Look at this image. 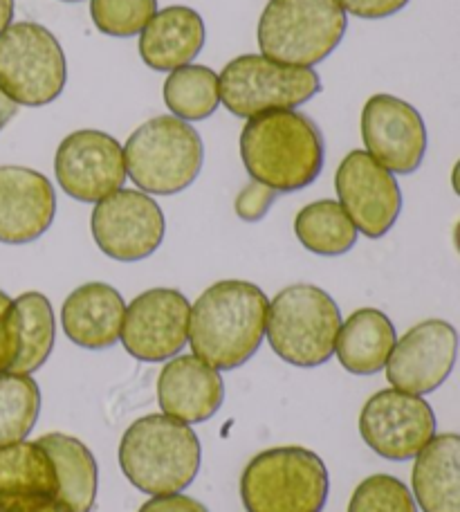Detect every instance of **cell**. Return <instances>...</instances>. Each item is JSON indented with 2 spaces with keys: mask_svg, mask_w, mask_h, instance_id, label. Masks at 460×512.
I'll list each match as a JSON object with an SVG mask.
<instances>
[{
  "mask_svg": "<svg viewBox=\"0 0 460 512\" xmlns=\"http://www.w3.org/2000/svg\"><path fill=\"white\" fill-rule=\"evenodd\" d=\"M324 137L299 111H272L247 120L241 133V158L252 180L294 194L310 187L324 169Z\"/></svg>",
  "mask_w": 460,
  "mask_h": 512,
  "instance_id": "cell-2",
  "label": "cell"
},
{
  "mask_svg": "<svg viewBox=\"0 0 460 512\" xmlns=\"http://www.w3.org/2000/svg\"><path fill=\"white\" fill-rule=\"evenodd\" d=\"M54 176L70 198L97 205L124 189L128 176L122 144L95 128L70 133L54 155Z\"/></svg>",
  "mask_w": 460,
  "mask_h": 512,
  "instance_id": "cell-12",
  "label": "cell"
},
{
  "mask_svg": "<svg viewBox=\"0 0 460 512\" xmlns=\"http://www.w3.org/2000/svg\"><path fill=\"white\" fill-rule=\"evenodd\" d=\"M344 12L353 14L364 21H380L402 12L409 5V0H339Z\"/></svg>",
  "mask_w": 460,
  "mask_h": 512,
  "instance_id": "cell-33",
  "label": "cell"
},
{
  "mask_svg": "<svg viewBox=\"0 0 460 512\" xmlns=\"http://www.w3.org/2000/svg\"><path fill=\"white\" fill-rule=\"evenodd\" d=\"M220 102L243 120L272 111H294L321 90L312 68H294L270 61L263 54H243L229 61L218 75Z\"/></svg>",
  "mask_w": 460,
  "mask_h": 512,
  "instance_id": "cell-9",
  "label": "cell"
},
{
  "mask_svg": "<svg viewBox=\"0 0 460 512\" xmlns=\"http://www.w3.org/2000/svg\"><path fill=\"white\" fill-rule=\"evenodd\" d=\"M16 113H18V104L12 102V99H9L3 90H0V131H3V128L9 124V120H12Z\"/></svg>",
  "mask_w": 460,
  "mask_h": 512,
  "instance_id": "cell-36",
  "label": "cell"
},
{
  "mask_svg": "<svg viewBox=\"0 0 460 512\" xmlns=\"http://www.w3.org/2000/svg\"><path fill=\"white\" fill-rule=\"evenodd\" d=\"M207 30L196 9L171 5L158 9L140 34L142 61L155 72H173L189 66L205 48Z\"/></svg>",
  "mask_w": 460,
  "mask_h": 512,
  "instance_id": "cell-20",
  "label": "cell"
},
{
  "mask_svg": "<svg viewBox=\"0 0 460 512\" xmlns=\"http://www.w3.org/2000/svg\"><path fill=\"white\" fill-rule=\"evenodd\" d=\"M200 459V441L191 425L164 414L135 420L119 441V468L144 495L187 490L198 477Z\"/></svg>",
  "mask_w": 460,
  "mask_h": 512,
  "instance_id": "cell-3",
  "label": "cell"
},
{
  "mask_svg": "<svg viewBox=\"0 0 460 512\" xmlns=\"http://www.w3.org/2000/svg\"><path fill=\"white\" fill-rule=\"evenodd\" d=\"M366 153L391 173L418 171L427 153V126L409 102L393 95H373L362 108Z\"/></svg>",
  "mask_w": 460,
  "mask_h": 512,
  "instance_id": "cell-16",
  "label": "cell"
},
{
  "mask_svg": "<svg viewBox=\"0 0 460 512\" xmlns=\"http://www.w3.org/2000/svg\"><path fill=\"white\" fill-rule=\"evenodd\" d=\"M241 499L247 512H321L328 470L306 447H272L247 463Z\"/></svg>",
  "mask_w": 460,
  "mask_h": 512,
  "instance_id": "cell-7",
  "label": "cell"
},
{
  "mask_svg": "<svg viewBox=\"0 0 460 512\" xmlns=\"http://www.w3.org/2000/svg\"><path fill=\"white\" fill-rule=\"evenodd\" d=\"M16 315L14 299L0 290V373H9L16 362Z\"/></svg>",
  "mask_w": 460,
  "mask_h": 512,
  "instance_id": "cell-32",
  "label": "cell"
},
{
  "mask_svg": "<svg viewBox=\"0 0 460 512\" xmlns=\"http://www.w3.org/2000/svg\"><path fill=\"white\" fill-rule=\"evenodd\" d=\"M41 414V389L32 376L0 373V447L25 441Z\"/></svg>",
  "mask_w": 460,
  "mask_h": 512,
  "instance_id": "cell-28",
  "label": "cell"
},
{
  "mask_svg": "<svg viewBox=\"0 0 460 512\" xmlns=\"http://www.w3.org/2000/svg\"><path fill=\"white\" fill-rule=\"evenodd\" d=\"M61 3H81V0H61Z\"/></svg>",
  "mask_w": 460,
  "mask_h": 512,
  "instance_id": "cell-40",
  "label": "cell"
},
{
  "mask_svg": "<svg viewBox=\"0 0 460 512\" xmlns=\"http://www.w3.org/2000/svg\"><path fill=\"white\" fill-rule=\"evenodd\" d=\"M460 337L445 319H425L411 326L395 342L391 358L386 362V380L393 389L427 396L434 393L452 376L458 360Z\"/></svg>",
  "mask_w": 460,
  "mask_h": 512,
  "instance_id": "cell-15",
  "label": "cell"
},
{
  "mask_svg": "<svg viewBox=\"0 0 460 512\" xmlns=\"http://www.w3.org/2000/svg\"><path fill=\"white\" fill-rule=\"evenodd\" d=\"M337 203L351 218L357 232L382 239L402 212V191L395 173L382 167L366 151H351L335 173Z\"/></svg>",
  "mask_w": 460,
  "mask_h": 512,
  "instance_id": "cell-13",
  "label": "cell"
},
{
  "mask_svg": "<svg viewBox=\"0 0 460 512\" xmlns=\"http://www.w3.org/2000/svg\"><path fill=\"white\" fill-rule=\"evenodd\" d=\"M454 241H456V248H458V254H460V223L456 225V232H454Z\"/></svg>",
  "mask_w": 460,
  "mask_h": 512,
  "instance_id": "cell-39",
  "label": "cell"
},
{
  "mask_svg": "<svg viewBox=\"0 0 460 512\" xmlns=\"http://www.w3.org/2000/svg\"><path fill=\"white\" fill-rule=\"evenodd\" d=\"M189 315L191 304L180 290L151 288L126 306L119 340L140 362L171 360L189 342Z\"/></svg>",
  "mask_w": 460,
  "mask_h": 512,
  "instance_id": "cell-14",
  "label": "cell"
},
{
  "mask_svg": "<svg viewBox=\"0 0 460 512\" xmlns=\"http://www.w3.org/2000/svg\"><path fill=\"white\" fill-rule=\"evenodd\" d=\"M137 512H209V508L198 499L176 492V495L151 497Z\"/></svg>",
  "mask_w": 460,
  "mask_h": 512,
  "instance_id": "cell-35",
  "label": "cell"
},
{
  "mask_svg": "<svg viewBox=\"0 0 460 512\" xmlns=\"http://www.w3.org/2000/svg\"><path fill=\"white\" fill-rule=\"evenodd\" d=\"M126 176L144 194L176 196L189 189L205 162L196 128L173 115L144 122L124 146Z\"/></svg>",
  "mask_w": 460,
  "mask_h": 512,
  "instance_id": "cell-6",
  "label": "cell"
},
{
  "mask_svg": "<svg viewBox=\"0 0 460 512\" xmlns=\"http://www.w3.org/2000/svg\"><path fill=\"white\" fill-rule=\"evenodd\" d=\"M92 239L113 261H144L164 241V214L155 200L137 189H119L99 200L90 218Z\"/></svg>",
  "mask_w": 460,
  "mask_h": 512,
  "instance_id": "cell-10",
  "label": "cell"
},
{
  "mask_svg": "<svg viewBox=\"0 0 460 512\" xmlns=\"http://www.w3.org/2000/svg\"><path fill=\"white\" fill-rule=\"evenodd\" d=\"M411 488L422 512H460V434H436L422 447Z\"/></svg>",
  "mask_w": 460,
  "mask_h": 512,
  "instance_id": "cell-21",
  "label": "cell"
},
{
  "mask_svg": "<svg viewBox=\"0 0 460 512\" xmlns=\"http://www.w3.org/2000/svg\"><path fill=\"white\" fill-rule=\"evenodd\" d=\"M395 342H398L395 326L382 310L360 308L342 322L335 353L348 373L375 376L389 362Z\"/></svg>",
  "mask_w": 460,
  "mask_h": 512,
  "instance_id": "cell-22",
  "label": "cell"
},
{
  "mask_svg": "<svg viewBox=\"0 0 460 512\" xmlns=\"http://www.w3.org/2000/svg\"><path fill=\"white\" fill-rule=\"evenodd\" d=\"M348 512H418V504L398 477L373 474L355 488Z\"/></svg>",
  "mask_w": 460,
  "mask_h": 512,
  "instance_id": "cell-30",
  "label": "cell"
},
{
  "mask_svg": "<svg viewBox=\"0 0 460 512\" xmlns=\"http://www.w3.org/2000/svg\"><path fill=\"white\" fill-rule=\"evenodd\" d=\"M57 194L43 173L0 167V243L27 245L50 230Z\"/></svg>",
  "mask_w": 460,
  "mask_h": 512,
  "instance_id": "cell-17",
  "label": "cell"
},
{
  "mask_svg": "<svg viewBox=\"0 0 460 512\" xmlns=\"http://www.w3.org/2000/svg\"><path fill=\"white\" fill-rule=\"evenodd\" d=\"M270 299L250 281L209 286L189 315V344L196 358L218 371L243 367L261 349Z\"/></svg>",
  "mask_w": 460,
  "mask_h": 512,
  "instance_id": "cell-1",
  "label": "cell"
},
{
  "mask_svg": "<svg viewBox=\"0 0 460 512\" xmlns=\"http://www.w3.org/2000/svg\"><path fill=\"white\" fill-rule=\"evenodd\" d=\"M14 21V0H0V34Z\"/></svg>",
  "mask_w": 460,
  "mask_h": 512,
  "instance_id": "cell-37",
  "label": "cell"
},
{
  "mask_svg": "<svg viewBox=\"0 0 460 512\" xmlns=\"http://www.w3.org/2000/svg\"><path fill=\"white\" fill-rule=\"evenodd\" d=\"M162 95L173 117L182 122H202L220 106L218 75L207 66L189 63L169 72Z\"/></svg>",
  "mask_w": 460,
  "mask_h": 512,
  "instance_id": "cell-27",
  "label": "cell"
},
{
  "mask_svg": "<svg viewBox=\"0 0 460 512\" xmlns=\"http://www.w3.org/2000/svg\"><path fill=\"white\" fill-rule=\"evenodd\" d=\"M339 328L337 301L310 283H294L270 301L265 335L283 362L315 369L335 355Z\"/></svg>",
  "mask_w": 460,
  "mask_h": 512,
  "instance_id": "cell-5",
  "label": "cell"
},
{
  "mask_svg": "<svg viewBox=\"0 0 460 512\" xmlns=\"http://www.w3.org/2000/svg\"><path fill=\"white\" fill-rule=\"evenodd\" d=\"M59 479L52 456L39 441L0 447V495H36L57 499Z\"/></svg>",
  "mask_w": 460,
  "mask_h": 512,
  "instance_id": "cell-25",
  "label": "cell"
},
{
  "mask_svg": "<svg viewBox=\"0 0 460 512\" xmlns=\"http://www.w3.org/2000/svg\"><path fill=\"white\" fill-rule=\"evenodd\" d=\"M225 400V382L220 371L196 355L171 358L158 378V402L164 416L187 425L205 423L218 414Z\"/></svg>",
  "mask_w": 460,
  "mask_h": 512,
  "instance_id": "cell-18",
  "label": "cell"
},
{
  "mask_svg": "<svg viewBox=\"0 0 460 512\" xmlns=\"http://www.w3.org/2000/svg\"><path fill=\"white\" fill-rule=\"evenodd\" d=\"M348 27L339 0H270L259 30L263 57L294 68H315L342 43Z\"/></svg>",
  "mask_w": 460,
  "mask_h": 512,
  "instance_id": "cell-4",
  "label": "cell"
},
{
  "mask_svg": "<svg viewBox=\"0 0 460 512\" xmlns=\"http://www.w3.org/2000/svg\"><path fill=\"white\" fill-rule=\"evenodd\" d=\"M452 187L456 191V196L460 198V160L454 164V169H452Z\"/></svg>",
  "mask_w": 460,
  "mask_h": 512,
  "instance_id": "cell-38",
  "label": "cell"
},
{
  "mask_svg": "<svg viewBox=\"0 0 460 512\" xmlns=\"http://www.w3.org/2000/svg\"><path fill=\"white\" fill-rule=\"evenodd\" d=\"M276 191L261 185V182L252 180L250 185L241 189V194L234 200V212L245 223H259L265 214L270 212V207L276 200Z\"/></svg>",
  "mask_w": 460,
  "mask_h": 512,
  "instance_id": "cell-31",
  "label": "cell"
},
{
  "mask_svg": "<svg viewBox=\"0 0 460 512\" xmlns=\"http://www.w3.org/2000/svg\"><path fill=\"white\" fill-rule=\"evenodd\" d=\"M14 315L18 355L9 373L32 376L48 362L54 349L57 324H54L52 304L41 292H23L14 299Z\"/></svg>",
  "mask_w": 460,
  "mask_h": 512,
  "instance_id": "cell-24",
  "label": "cell"
},
{
  "mask_svg": "<svg viewBox=\"0 0 460 512\" xmlns=\"http://www.w3.org/2000/svg\"><path fill=\"white\" fill-rule=\"evenodd\" d=\"M0 512H68L57 499L36 495H0Z\"/></svg>",
  "mask_w": 460,
  "mask_h": 512,
  "instance_id": "cell-34",
  "label": "cell"
},
{
  "mask_svg": "<svg viewBox=\"0 0 460 512\" xmlns=\"http://www.w3.org/2000/svg\"><path fill=\"white\" fill-rule=\"evenodd\" d=\"M126 301L108 283L92 281L72 290L61 308L68 340L86 351L113 349L122 335Z\"/></svg>",
  "mask_w": 460,
  "mask_h": 512,
  "instance_id": "cell-19",
  "label": "cell"
},
{
  "mask_svg": "<svg viewBox=\"0 0 460 512\" xmlns=\"http://www.w3.org/2000/svg\"><path fill=\"white\" fill-rule=\"evenodd\" d=\"M57 470V501L68 512H92L97 504L99 468L88 447L75 436L52 432L39 438Z\"/></svg>",
  "mask_w": 460,
  "mask_h": 512,
  "instance_id": "cell-23",
  "label": "cell"
},
{
  "mask_svg": "<svg viewBox=\"0 0 460 512\" xmlns=\"http://www.w3.org/2000/svg\"><path fill=\"white\" fill-rule=\"evenodd\" d=\"M66 81V54L48 27L21 21L0 34V90L12 102L48 106L61 97Z\"/></svg>",
  "mask_w": 460,
  "mask_h": 512,
  "instance_id": "cell-8",
  "label": "cell"
},
{
  "mask_svg": "<svg viewBox=\"0 0 460 512\" xmlns=\"http://www.w3.org/2000/svg\"><path fill=\"white\" fill-rule=\"evenodd\" d=\"M294 234L312 254L339 256L355 248L357 227L337 200H317L301 209L294 218Z\"/></svg>",
  "mask_w": 460,
  "mask_h": 512,
  "instance_id": "cell-26",
  "label": "cell"
},
{
  "mask_svg": "<svg viewBox=\"0 0 460 512\" xmlns=\"http://www.w3.org/2000/svg\"><path fill=\"white\" fill-rule=\"evenodd\" d=\"M158 14V0H90V16L97 30L115 39L142 34Z\"/></svg>",
  "mask_w": 460,
  "mask_h": 512,
  "instance_id": "cell-29",
  "label": "cell"
},
{
  "mask_svg": "<svg viewBox=\"0 0 460 512\" xmlns=\"http://www.w3.org/2000/svg\"><path fill=\"white\" fill-rule=\"evenodd\" d=\"M436 414L422 396L384 389L366 400L360 414L364 443L386 461L416 459L436 436Z\"/></svg>",
  "mask_w": 460,
  "mask_h": 512,
  "instance_id": "cell-11",
  "label": "cell"
}]
</instances>
